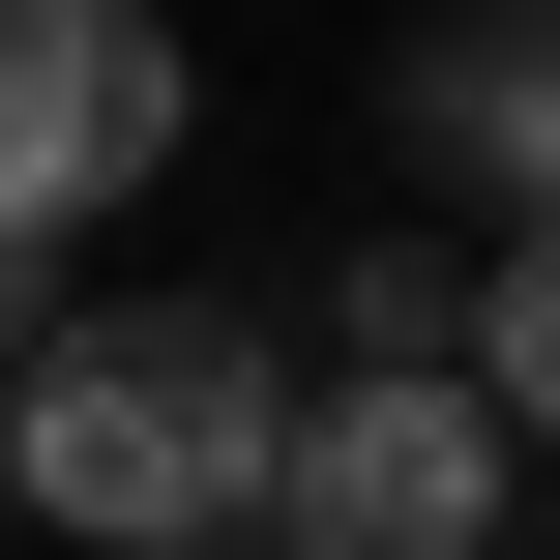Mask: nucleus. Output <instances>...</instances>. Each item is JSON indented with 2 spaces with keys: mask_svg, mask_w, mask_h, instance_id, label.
Returning <instances> with one entry per match:
<instances>
[{
  "mask_svg": "<svg viewBox=\"0 0 560 560\" xmlns=\"http://www.w3.org/2000/svg\"><path fill=\"white\" fill-rule=\"evenodd\" d=\"M295 384H266V325L236 295H89V325H30V384H0V472L59 502V532L177 560V532H295Z\"/></svg>",
  "mask_w": 560,
  "mask_h": 560,
  "instance_id": "1",
  "label": "nucleus"
},
{
  "mask_svg": "<svg viewBox=\"0 0 560 560\" xmlns=\"http://www.w3.org/2000/svg\"><path fill=\"white\" fill-rule=\"evenodd\" d=\"M177 177V30L148 0H30L0 30V236H118Z\"/></svg>",
  "mask_w": 560,
  "mask_h": 560,
  "instance_id": "2",
  "label": "nucleus"
},
{
  "mask_svg": "<svg viewBox=\"0 0 560 560\" xmlns=\"http://www.w3.org/2000/svg\"><path fill=\"white\" fill-rule=\"evenodd\" d=\"M502 443H532L502 384H354L295 443V560H472L502 532Z\"/></svg>",
  "mask_w": 560,
  "mask_h": 560,
  "instance_id": "3",
  "label": "nucleus"
},
{
  "mask_svg": "<svg viewBox=\"0 0 560 560\" xmlns=\"http://www.w3.org/2000/svg\"><path fill=\"white\" fill-rule=\"evenodd\" d=\"M413 118H443L472 177H532V236H560V30H502V59H443Z\"/></svg>",
  "mask_w": 560,
  "mask_h": 560,
  "instance_id": "4",
  "label": "nucleus"
},
{
  "mask_svg": "<svg viewBox=\"0 0 560 560\" xmlns=\"http://www.w3.org/2000/svg\"><path fill=\"white\" fill-rule=\"evenodd\" d=\"M472 384H502V413L560 443V236H502V295H472Z\"/></svg>",
  "mask_w": 560,
  "mask_h": 560,
  "instance_id": "5",
  "label": "nucleus"
}]
</instances>
